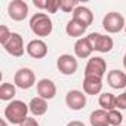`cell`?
Wrapping results in <instances>:
<instances>
[{"label": "cell", "instance_id": "1", "mask_svg": "<svg viewBox=\"0 0 126 126\" xmlns=\"http://www.w3.org/2000/svg\"><path fill=\"white\" fill-rule=\"evenodd\" d=\"M28 111H30V108H28V105H27L24 101L14 99V101H11V102L6 105V108H5V119H6L8 122L14 123V125H19V126H21V125L25 122V119L28 117V116H27Z\"/></svg>", "mask_w": 126, "mask_h": 126}, {"label": "cell", "instance_id": "2", "mask_svg": "<svg viewBox=\"0 0 126 126\" xmlns=\"http://www.w3.org/2000/svg\"><path fill=\"white\" fill-rule=\"evenodd\" d=\"M30 28L36 36L47 37L53 30V24H52V19L47 16V14L36 12L30 19Z\"/></svg>", "mask_w": 126, "mask_h": 126}, {"label": "cell", "instance_id": "3", "mask_svg": "<svg viewBox=\"0 0 126 126\" xmlns=\"http://www.w3.org/2000/svg\"><path fill=\"white\" fill-rule=\"evenodd\" d=\"M102 27L107 33L110 34H116V33H120L122 30H125L126 27V22H125V18L122 14L119 12H108L104 19H102Z\"/></svg>", "mask_w": 126, "mask_h": 126}, {"label": "cell", "instance_id": "4", "mask_svg": "<svg viewBox=\"0 0 126 126\" xmlns=\"http://www.w3.org/2000/svg\"><path fill=\"white\" fill-rule=\"evenodd\" d=\"M14 85L19 89H30L36 85V74L31 68L22 67L14 76Z\"/></svg>", "mask_w": 126, "mask_h": 126}, {"label": "cell", "instance_id": "5", "mask_svg": "<svg viewBox=\"0 0 126 126\" xmlns=\"http://www.w3.org/2000/svg\"><path fill=\"white\" fill-rule=\"evenodd\" d=\"M88 39H89V42H91L94 50L101 52V53L110 52V50L113 49V46H114L113 39H111L110 36H104V34H101V33H91V34L88 36Z\"/></svg>", "mask_w": 126, "mask_h": 126}, {"label": "cell", "instance_id": "6", "mask_svg": "<svg viewBox=\"0 0 126 126\" xmlns=\"http://www.w3.org/2000/svg\"><path fill=\"white\" fill-rule=\"evenodd\" d=\"M107 71V62L101 56H92L89 58L88 64L85 67V76H94L102 79Z\"/></svg>", "mask_w": 126, "mask_h": 126}, {"label": "cell", "instance_id": "7", "mask_svg": "<svg viewBox=\"0 0 126 126\" xmlns=\"http://www.w3.org/2000/svg\"><path fill=\"white\" fill-rule=\"evenodd\" d=\"M56 67L59 70L61 74H64V76H71L77 71V59L70 55V53H64V55H59L58 61H56Z\"/></svg>", "mask_w": 126, "mask_h": 126}, {"label": "cell", "instance_id": "8", "mask_svg": "<svg viewBox=\"0 0 126 126\" xmlns=\"http://www.w3.org/2000/svg\"><path fill=\"white\" fill-rule=\"evenodd\" d=\"M8 15L14 21H24L28 16V5L24 0H12L8 5Z\"/></svg>", "mask_w": 126, "mask_h": 126}, {"label": "cell", "instance_id": "9", "mask_svg": "<svg viewBox=\"0 0 126 126\" xmlns=\"http://www.w3.org/2000/svg\"><path fill=\"white\" fill-rule=\"evenodd\" d=\"M3 47H5V50L9 55H12L15 58L22 56L24 55V40H22V36L18 34V33H12L9 40L3 45Z\"/></svg>", "mask_w": 126, "mask_h": 126}, {"label": "cell", "instance_id": "10", "mask_svg": "<svg viewBox=\"0 0 126 126\" xmlns=\"http://www.w3.org/2000/svg\"><path fill=\"white\" fill-rule=\"evenodd\" d=\"M65 104L70 110L73 111H79L86 105V94L77 89L68 91L65 95Z\"/></svg>", "mask_w": 126, "mask_h": 126}, {"label": "cell", "instance_id": "11", "mask_svg": "<svg viewBox=\"0 0 126 126\" xmlns=\"http://www.w3.org/2000/svg\"><path fill=\"white\" fill-rule=\"evenodd\" d=\"M27 53L34 59H42L47 55V45L42 39H34L25 46Z\"/></svg>", "mask_w": 126, "mask_h": 126}, {"label": "cell", "instance_id": "12", "mask_svg": "<svg viewBox=\"0 0 126 126\" xmlns=\"http://www.w3.org/2000/svg\"><path fill=\"white\" fill-rule=\"evenodd\" d=\"M36 89H37V95L40 98L46 99V101L55 98V95H56V86H55V83L50 79H42V80H39L37 85H36Z\"/></svg>", "mask_w": 126, "mask_h": 126}, {"label": "cell", "instance_id": "13", "mask_svg": "<svg viewBox=\"0 0 126 126\" xmlns=\"http://www.w3.org/2000/svg\"><path fill=\"white\" fill-rule=\"evenodd\" d=\"M102 91V79L94 76H85L83 79V92L86 95H98Z\"/></svg>", "mask_w": 126, "mask_h": 126}, {"label": "cell", "instance_id": "14", "mask_svg": "<svg viewBox=\"0 0 126 126\" xmlns=\"http://www.w3.org/2000/svg\"><path fill=\"white\" fill-rule=\"evenodd\" d=\"M92 52H94V47H92L88 36L82 37V39H77V42L74 43V53H76L77 58H82V59L89 58Z\"/></svg>", "mask_w": 126, "mask_h": 126}, {"label": "cell", "instance_id": "15", "mask_svg": "<svg viewBox=\"0 0 126 126\" xmlns=\"http://www.w3.org/2000/svg\"><path fill=\"white\" fill-rule=\"evenodd\" d=\"M107 82L113 89H125L126 88V73L120 70H111L107 74Z\"/></svg>", "mask_w": 126, "mask_h": 126}, {"label": "cell", "instance_id": "16", "mask_svg": "<svg viewBox=\"0 0 126 126\" xmlns=\"http://www.w3.org/2000/svg\"><path fill=\"white\" fill-rule=\"evenodd\" d=\"M73 19L82 22L85 27H89V25L94 22V14H92V11H91L89 8L79 5V6L74 9V12H73Z\"/></svg>", "mask_w": 126, "mask_h": 126}, {"label": "cell", "instance_id": "17", "mask_svg": "<svg viewBox=\"0 0 126 126\" xmlns=\"http://www.w3.org/2000/svg\"><path fill=\"white\" fill-rule=\"evenodd\" d=\"M86 28H88V27H85L82 22H79V21H76V19L71 18V21H68L67 25H65V33H67L70 37L82 39L83 34L86 33Z\"/></svg>", "mask_w": 126, "mask_h": 126}, {"label": "cell", "instance_id": "18", "mask_svg": "<svg viewBox=\"0 0 126 126\" xmlns=\"http://www.w3.org/2000/svg\"><path fill=\"white\" fill-rule=\"evenodd\" d=\"M28 108H30V113L33 116H36V117L43 116L47 111V101L43 99V98H40V96H36V98H33L30 101Z\"/></svg>", "mask_w": 126, "mask_h": 126}, {"label": "cell", "instance_id": "19", "mask_svg": "<svg viewBox=\"0 0 126 126\" xmlns=\"http://www.w3.org/2000/svg\"><path fill=\"white\" fill-rule=\"evenodd\" d=\"M89 122L92 126H110V122H108V111L99 108V110H95L91 113L89 116Z\"/></svg>", "mask_w": 126, "mask_h": 126}, {"label": "cell", "instance_id": "20", "mask_svg": "<svg viewBox=\"0 0 126 126\" xmlns=\"http://www.w3.org/2000/svg\"><path fill=\"white\" fill-rule=\"evenodd\" d=\"M98 102H99V107H101L102 110L111 111V110L116 108V95H113V94H110V92H104V94L99 95Z\"/></svg>", "mask_w": 126, "mask_h": 126}, {"label": "cell", "instance_id": "21", "mask_svg": "<svg viewBox=\"0 0 126 126\" xmlns=\"http://www.w3.org/2000/svg\"><path fill=\"white\" fill-rule=\"evenodd\" d=\"M16 95V89L14 83H2L0 86V99L2 101H12V98Z\"/></svg>", "mask_w": 126, "mask_h": 126}, {"label": "cell", "instance_id": "22", "mask_svg": "<svg viewBox=\"0 0 126 126\" xmlns=\"http://www.w3.org/2000/svg\"><path fill=\"white\" fill-rule=\"evenodd\" d=\"M122 120H123V116H122V113H120L117 108L108 111V122H110V125H113V126H120V125H122Z\"/></svg>", "mask_w": 126, "mask_h": 126}, {"label": "cell", "instance_id": "23", "mask_svg": "<svg viewBox=\"0 0 126 126\" xmlns=\"http://www.w3.org/2000/svg\"><path fill=\"white\" fill-rule=\"evenodd\" d=\"M79 6L76 0H61V11L62 12H74V9Z\"/></svg>", "mask_w": 126, "mask_h": 126}, {"label": "cell", "instance_id": "24", "mask_svg": "<svg viewBox=\"0 0 126 126\" xmlns=\"http://www.w3.org/2000/svg\"><path fill=\"white\" fill-rule=\"evenodd\" d=\"M61 9V0H46V11L49 14H56Z\"/></svg>", "mask_w": 126, "mask_h": 126}, {"label": "cell", "instance_id": "25", "mask_svg": "<svg viewBox=\"0 0 126 126\" xmlns=\"http://www.w3.org/2000/svg\"><path fill=\"white\" fill-rule=\"evenodd\" d=\"M12 31H9V28L6 25H0V43H2V46L9 40Z\"/></svg>", "mask_w": 126, "mask_h": 126}, {"label": "cell", "instance_id": "26", "mask_svg": "<svg viewBox=\"0 0 126 126\" xmlns=\"http://www.w3.org/2000/svg\"><path fill=\"white\" fill-rule=\"evenodd\" d=\"M116 108L117 110H126V92L116 96Z\"/></svg>", "mask_w": 126, "mask_h": 126}, {"label": "cell", "instance_id": "27", "mask_svg": "<svg viewBox=\"0 0 126 126\" xmlns=\"http://www.w3.org/2000/svg\"><path fill=\"white\" fill-rule=\"evenodd\" d=\"M21 126H40V125H39V122H37L34 117H27L25 122H24Z\"/></svg>", "mask_w": 126, "mask_h": 126}, {"label": "cell", "instance_id": "28", "mask_svg": "<svg viewBox=\"0 0 126 126\" xmlns=\"http://www.w3.org/2000/svg\"><path fill=\"white\" fill-rule=\"evenodd\" d=\"M33 3L39 9H46V0H45V2H40V0H33Z\"/></svg>", "mask_w": 126, "mask_h": 126}, {"label": "cell", "instance_id": "29", "mask_svg": "<svg viewBox=\"0 0 126 126\" xmlns=\"http://www.w3.org/2000/svg\"><path fill=\"white\" fill-rule=\"evenodd\" d=\"M67 126H86L83 122H79V120H73L70 123H67Z\"/></svg>", "mask_w": 126, "mask_h": 126}, {"label": "cell", "instance_id": "30", "mask_svg": "<svg viewBox=\"0 0 126 126\" xmlns=\"http://www.w3.org/2000/svg\"><path fill=\"white\" fill-rule=\"evenodd\" d=\"M0 126H8V122H6V119H3L2 122H0Z\"/></svg>", "mask_w": 126, "mask_h": 126}, {"label": "cell", "instance_id": "31", "mask_svg": "<svg viewBox=\"0 0 126 126\" xmlns=\"http://www.w3.org/2000/svg\"><path fill=\"white\" fill-rule=\"evenodd\" d=\"M123 67L126 68V53H125V56H123Z\"/></svg>", "mask_w": 126, "mask_h": 126}, {"label": "cell", "instance_id": "32", "mask_svg": "<svg viewBox=\"0 0 126 126\" xmlns=\"http://www.w3.org/2000/svg\"><path fill=\"white\" fill-rule=\"evenodd\" d=\"M125 34H126V27H125Z\"/></svg>", "mask_w": 126, "mask_h": 126}, {"label": "cell", "instance_id": "33", "mask_svg": "<svg viewBox=\"0 0 126 126\" xmlns=\"http://www.w3.org/2000/svg\"><path fill=\"white\" fill-rule=\"evenodd\" d=\"M125 92H126V91H125Z\"/></svg>", "mask_w": 126, "mask_h": 126}, {"label": "cell", "instance_id": "34", "mask_svg": "<svg viewBox=\"0 0 126 126\" xmlns=\"http://www.w3.org/2000/svg\"><path fill=\"white\" fill-rule=\"evenodd\" d=\"M120 126H122V125H120Z\"/></svg>", "mask_w": 126, "mask_h": 126}]
</instances>
